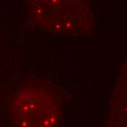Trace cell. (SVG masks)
Wrapping results in <instances>:
<instances>
[{
	"label": "cell",
	"instance_id": "obj_1",
	"mask_svg": "<svg viewBox=\"0 0 127 127\" xmlns=\"http://www.w3.org/2000/svg\"><path fill=\"white\" fill-rule=\"evenodd\" d=\"M27 1L30 18L44 29L60 34H80L93 30L89 0Z\"/></svg>",
	"mask_w": 127,
	"mask_h": 127
},
{
	"label": "cell",
	"instance_id": "obj_2",
	"mask_svg": "<svg viewBox=\"0 0 127 127\" xmlns=\"http://www.w3.org/2000/svg\"><path fill=\"white\" fill-rule=\"evenodd\" d=\"M59 110L49 91L32 86L18 94L14 112L18 127H56Z\"/></svg>",
	"mask_w": 127,
	"mask_h": 127
}]
</instances>
